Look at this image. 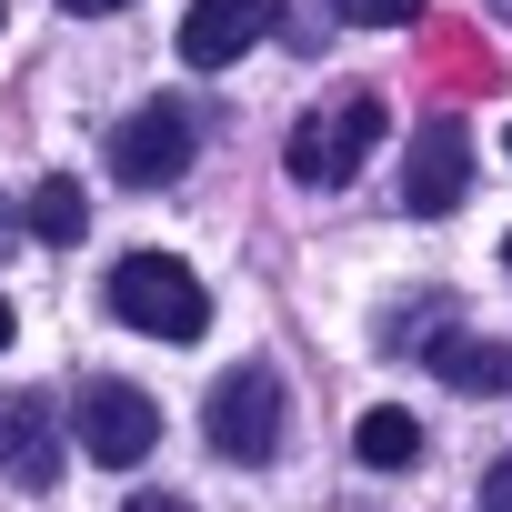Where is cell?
Segmentation results:
<instances>
[{
  "mask_svg": "<svg viewBox=\"0 0 512 512\" xmlns=\"http://www.w3.org/2000/svg\"><path fill=\"white\" fill-rule=\"evenodd\" d=\"M211 452L221 462H241V472H262L272 452H282V422H292V402H282V372L272 362H231L221 382H211Z\"/></svg>",
  "mask_w": 512,
  "mask_h": 512,
  "instance_id": "cell-1",
  "label": "cell"
},
{
  "mask_svg": "<svg viewBox=\"0 0 512 512\" xmlns=\"http://www.w3.org/2000/svg\"><path fill=\"white\" fill-rule=\"evenodd\" d=\"M111 312L151 342H201L211 322V292L191 282V262H171V251H131V262L111 272Z\"/></svg>",
  "mask_w": 512,
  "mask_h": 512,
  "instance_id": "cell-2",
  "label": "cell"
},
{
  "mask_svg": "<svg viewBox=\"0 0 512 512\" xmlns=\"http://www.w3.org/2000/svg\"><path fill=\"white\" fill-rule=\"evenodd\" d=\"M382 121H392V111H382L372 91H342V101H322V111L292 131V151H282V161H292V181H312V191H342V181L372 161Z\"/></svg>",
  "mask_w": 512,
  "mask_h": 512,
  "instance_id": "cell-3",
  "label": "cell"
},
{
  "mask_svg": "<svg viewBox=\"0 0 512 512\" xmlns=\"http://www.w3.org/2000/svg\"><path fill=\"white\" fill-rule=\"evenodd\" d=\"M191 151H201V111H191V101H141V111L111 131V171H121L131 191L181 181V171H191Z\"/></svg>",
  "mask_w": 512,
  "mask_h": 512,
  "instance_id": "cell-4",
  "label": "cell"
},
{
  "mask_svg": "<svg viewBox=\"0 0 512 512\" xmlns=\"http://www.w3.org/2000/svg\"><path fill=\"white\" fill-rule=\"evenodd\" d=\"M392 342L422 352V372H442L452 392H512V342H472V332H452V312H412V322H392Z\"/></svg>",
  "mask_w": 512,
  "mask_h": 512,
  "instance_id": "cell-5",
  "label": "cell"
},
{
  "mask_svg": "<svg viewBox=\"0 0 512 512\" xmlns=\"http://www.w3.org/2000/svg\"><path fill=\"white\" fill-rule=\"evenodd\" d=\"M71 422H81V452L111 462V472H131V462L161 442V412H151V392H131V382H81Z\"/></svg>",
  "mask_w": 512,
  "mask_h": 512,
  "instance_id": "cell-6",
  "label": "cell"
},
{
  "mask_svg": "<svg viewBox=\"0 0 512 512\" xmlns=\"http://www.w3.org/2000/svg\"><path fill=\"white\" fill-rule=\"evenodd\" d=\"M462 191H472V131H462V121H422L412 151H402V211L442 221Z\"/></svg>",
  "mask_w": 512,
  "mask_h": 512,
  "instance_id": "cell-7",
  "label": "cell"
},
{
  "mask_svg": "<svg viewBox=\"0 0 512 512\" xmlns=\"http://www.w3.org/2000/svg\"><path fill=\"white\" fill-rule=\"evenodd\" d=\"M272 31H282V0H191L181 61H191V71H231L251 41H272Z\"/></svg>",
  "mask_w": 512,
  "mask_h": 512,
  "instance_id": "cell-8",
  "label": "cell"
},
{
  "mask_svg": "<svg viewBox=\"0 0 512 512\" xmlns=\"http://www.w3.org/2000/svg\"><path fill=\"white\" fill-rule=\"evenodd\" d=\"M0 482H21V492L61 482V422L41 392H0Z\"/></svg>",
  "mask_w": 512,
  "mask_h": 512,
  "instance_id": "cell-9",
  "label": "cell"
},
{
  "mask_svg": "<svg viewBox=\"0 0 512 512\" xmlns=\"http://www.w3.org/2000/svg\"><path fill=\"white\" fill-rule=\"evenodd\" d=\"M21 221H31L41 241H81V231H91V201H81V181H71V171H51V181L21 201Z\"/></svg>",
  "mask_w": 512,
  "mask_h": 512,
  "instance_id": "cell-10",
  "label": "cell"
},
{
  "mask_svg": "<svg viewBox=\"0 0 512 512\" xmlns=\"http://www.w3.org/2000/svg\"><path fill=\"white\" fill-rule=\"evenodd\" d=\"M352 442H362L372 472H412V462H422V422H412V412H362Z\"/></svg>",
  "mask_w": 512,
  "mask_h": 512,
  "instance_id": "cell-11",
  "label": "cell"
},
{
  "mask_svg": "<svg viewBox=\"0 0 512 512\" xmlns=\"http://www.w3.org/2000/svg\"><path fill=\"white\" fill-rule=\"evenodd\" d=\"M432 11V0H342V21H362V31H412Z\"/></svg>",
  "mask_w": 512,
  "mask_h": 512,
  "instance_id": "cell-12",
  "label": "cell"
},
{
  "mask_svg": "<svg viewBox=\"0 0 512 512\" xmlns=\"http://www.w3.org/2000/svg\"><path fill=\"white\" fill-rule=\"evenodd\" d=\"M482 502H492V512H512V452H502V462L482 472Z\"/></svg>",
  "mask_w": 512,
  "mask_h": 512,
  "instance_id": "cell-13",
  "label": "cell"
},
{
  "mask_svg": "<svg viewBox=\"0 0 512 512\" xmlns=\"http://www.w3.org/2000/svg\"><path fill=\"white\" fill-rule=\"evenodd\" d=\"M61 11H131V0H61Z\"/></svg>",
  "mask_w": 512,
  "mask_h": 512,
  "instance_id": "cell-14",
  "label": "cell"
},
{
  "mask_svg": "<svg viewBox=\"0 0 512 512\" xmlns=\"http://www.w3.org/2000/svg\"><path fill=\"white\" fill-rule=\"evenodd\" d=\"M0 352H11V302H0Z\"/></svg>",
  "mask_w": 512,
  "mask_h": 512,
  "instance_id": "cell-15",
  "label": "cell"
},
{
  "mask_svg": "<svg viewBox=\"0 0 512 512\" xmlns=\"http://www.w3.org/2000/svg\"><path fill=\"white\" fill-rule=\"evenodd\" d=\"M0 251H11V211H0Z\"/></svg>",
  "mask_w": 512,
  "mask_h": 512,
  "instance_id": "cell-16",
  "label": "cell"
},
{
  "mask_svg": "<svg viewBox=\"0 0 512 512\" xmlns=\"http://www.w3.org/2000/svg\"><path fill=\"white\" fill-rule=\"evenodd\" d=\"M492 11H502V21H512V0H492Z\"/></svg>",
  "mask_w": 512,
  "mask_h": 512,
  "instance_id": "cell-17",
  "label": "cell"
},
{
  "mask_svg": "<svg viewBox=\"0 0 512 512\" xmlns=\"http://www.w3.org/2000/svg\"><path fill=\"white\" fill-rule=\"evenodd\" d=\"M502 272H512V241H502Z\"/></svg>",
  "mask_w": 512,
  "mask_h": 512,
  "instance_id": "cell-18",
  "label": "cell"
}]
</instances>
